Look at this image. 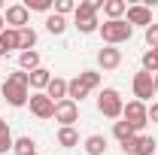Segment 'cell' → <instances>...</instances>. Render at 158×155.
<instances>
[{"mask_svg":"<svg viewBox=\"0 0 158 155\" xmlns=\"http://www.w3.org/2000/svg\"><path fill=\"white\" fill-rule=\"evenodd\" d=\"M3 97H6V103L9 107H24L27 100H31V73H24V70H12L6 82H3Z\"/></svg>","mask_w":158,"mask_h":155,"instance_id":"obj_1","label":"cell"},{"mask_svg":"<svg viewBox=\"0 0 158 155\" xmlns=\"http://www.w3.org/2000/svg\"><path fill=\"white\" fill-rule=\"evenodd\" d=\"M131 34H134V27H131L125 19H118V21H103V24H100V37H103V43H106V46L128 43V40H131Z\"/></svg>","mask_w":158,"mask_h":155,"instance_id":"obj_2","label":"cell"},{"mask_svg":"<svg viewBox=\"0 0 158 155\" xmlns=\"http://www.w3.org/2000/svg\"><path fill=\"white\" fill-rule=\"evenodd\" d=\"M73 15H76V31H79V34H94V31H100L94 3H88V0L76 3V12H73Z\"/></svg>","mask_w":158,"mask_h":155,"instance_id":"obj_3","label":"cell"},{"mask_svg":"<svg viewBox=\"0 0 158 155\" xmlns=\"http://www.w3.org/2000/svg\"><path fill=\"white\" fill-rule=\"evenodd\" d=\"M122 119H125V122H128V125L140 134V131L149 125V107H146V103H140V100H128V103H125V110H122Z\"/></svg>","mask_w":158,"mask_h":155,"instance_id":"obj_4","label":"cell"},{"mask_svg":"<svg viewBox=\"0 0 158 155\" xmlns=\"http://www.w3.org/2000/svg\"><path fill=\"white\" fill-rule=\"evenodd\" d=\"M98 110L103 113L106 119H122V110H125V100L116 88H103L98 97Z\"/></svg>","mask_w":158,"mask_h":155,"instance_id":"obj_5","label":"cell"},{"mask_svg":"<svg viewBox=\"0 0 158 155\" xmlns=\"http://www.w3.org/2000/svg\"><path fill=\"white\" fill-rule=\"evenodd\" d=\"M155 137H149V134H137V137H131L128 143H122V152L125 155H155Z\"/></svg>","mask_w":158,"mask_h":155,"instance_id":"obj_6","label":"cell"},{"mask_svg":"<svg viewBox=\"0 0 158 155\" xmlns=\"http://www.w3.org/2000/svg\"><path fill=\"white\" fill-rule=\"evenodd\" d=\"M134 100H140V103H146V100H152V94H155V79H152V73H146V70H140V73H134Z\"/></svg>","mask_w":158,"mask_h":155,"instance_id":"obj_7","label":"cell"},{"mask_svg":"<svg viewBox=\"0 0 158 155\" xmlns=\"http://www.w3.org/2000/svg\"><path fill=\"white\" fill-rule=\"evenodd\" d=\"M55 122H61V128H73V122H79V103H73L70 97H64L55 103Z\"/></svg>","mask_w":158,"mask_h":155,"instance_id":"obj_8","label":"cell"},{"mask_svg":"<svg viewBox=\"0 0 158 155\" xmlns=\"http://www.w3.org/2000/svg\"><path fill=\"white\" fill-rule=\"evenodd\" d=\"M27 107H31V113L37 119H55V103L49 100L46 91H34L31 100H27Z\"/></svg>","mask_w":158,"mask_h":155,"instance_id":"obj_9","label":"cell"},{"mask_svg":"<svg viewBox=\"0 0 158 155\" xmlns=\"http://www.w3.org/2000/svg\"><path fill=\"white\" fill-rule=\"evenodd\" d=\"M3 19H6V24H9L12 31H21V27H27V21H31V12L24 9V3H12V6H6Z\"/></svg>","mask_w":158,"mask_h":155,"instance_id":"obj_10","label":"cell"},{"mask_svg":"<svg viewBox=\"0 0 158 155\" xmlns=\"http://www.w3.org/2000/svg\"><path fill=\"white\" fill-rule=\"evenodd\" d=\"M125 15H128V24H131V27H134V24H143V27H149V24H152V9H149V6H128V12H125Z\"/></svg>","mask_w":158,"mask_h":155,"instance_id":"obj_11","label":"cell"},{"mask_svg":"<svg viewBox=\"0 0 158 155\" xmlns=\"http://www.w3.org/2000/svg\"><path fill=\"white\" fill-rule=\"evenodd\" d=\"M98 64L103 67V70H116L118 64H122V49H116V46L100 49V52H98Z\"/></svg>","mask_w":158,"mask_h":155,"instance_id":"obj_12","label":"cell"},{"mask_svg":"<svg viewBox=\"0 0 158 155\" xmlns=\"http://www.w3.org/2000/svg\"><path fill=\"white\" fill-rule=\"evenodd\" d=\"M46 94H49V100H52V103L64 100V97H67V79H61V76H52L49 88H46Z\"/></svg>","mask_w":158,"mask_h":155,"instance_id":"obj_13","label":"cell"},{"mask_svg":"<svg viewBox=\"0 0 158 155\" xmlns=\"http://www.w3.org/2000/svg\"><path fill=\"white\" fill-rule=\"evenodd\" d=\"M82 149H85V155H103V152H106V137H103V134H91V137H85Z\"/></svg>","mask_w":158,"mask_h":155,"instance_id":"obj_14","label":"cell"},{"mask_svg":"<svg viewBox=\"0 0 158 155\" xmlns=\"http://www.w3.org/2000/svg\"><path fill=\"white\" fill-rule=\"evenodd\" d=\"M125 12H128V3H125V0H106V3H103V15H106V21H118Z\"/></svg>","mask_w":158,"mask_h":155,"instance_id":"obj_15","label":"cell"},{"mask_svg":"<svg viewBox=\"0 0 158 155\" xmlns=\"http://www.w3.org/2000/svg\"><path fill=\"white\" fill-rule=\"evenodd\" d=\"M37 67H40V52H37V49H31V52H19V70L34 73Z\"/></svg>","mask_w":158,"mask_h":155,"instance_id":"obj_16","label":"cell"},{"mask_svg":"<svg viewBox=\"0 0 158 155\" xmlns=\"http://www.w3.org/2000/svg\"><path fill=\"white\" fill-rule=\"evenodd\" d=\"M49 82H52V73H49L46 67H37V70L31 73V88H34V91H46Z\"/></svg>","mask_w":158,"mask_h":155,"instance_id":"obj_17","label":"cell"},{"mask_svg":"<svg viewBox=\"0 0 158 155\" xmlns=\"http://www.w3.org/2000/svg\"><path fill=\"white\" fill-rule=\"evenodd\" d=\"M58 146H64V149H76V146H79L76 128H58Z\"/></svg>","mask_w":158,"mask_h":155,"instance_id":"obj_18","label":"cell"},{"mask_svg":"<svg viewBox=\"0 0 158 155\" xmlns=\"http://www.w3.org/2000/svg\"><path fill=\"white\" fill-rule=\"evenodd\" d=\"M34 46H37V31L27 24V27H21V31H19V49H21V52H31Z\"/></svg>","mask_w":158,"mask_h":155,"instance_id":"obj_19","label":"cell"},{"mask_svg":"<svg viewBox=\"0 0 158 155\" xmlns=\"http://www.w3.org/2000/svg\"><path fill=\"white\" fill-rule=\"evenodd\" d=\"M12 152L15 155H37V140L34 137H19L12 143Z\"/></svg>","mask_w":158,"mask_h":155,"instance_id":"obj_20","label":"cell"},{"mask_svg":"<svg viewBox=\"0 0 158 155\" xmlns=\"http://www.w3.org/2000/svg\"><path fill=\"white\" fill-rule=\"evenodd\" d=\"M113 137H116L118 143H128L131 137H137V131H134V128L122 119V122H113Z\"/></svg>","mask_w":158,"mask_h":155,"instance_id":"obj_21","label":"cell"},{"mask_svg":"<svg viewBox=\"0 0 158 155\" xmlns=\"http://www.w3.org/2000/svg\"><path fill=\"white\" fill-rule=\"evenodd\" d=\"M67 97H70V100H73V103H79V100H82V97H88V88H85V85H82V79H70V82H67Z\"/></svg>","mask_w":158,"mask_h":155,"instance_id":"obj_22","label":"cell"},{"mask_svg":"<svg viewBox=\"0 0 158 155\" xmlns=\"http://www.w3.org/2000/svg\"><path fill=\"white\" fill-rule=\"evenodd\" d=\"M46 31H49V34H55V37H61V34L67 31V19H64V15H55V12H52V15L46 19Z\"/></svg>","mask_w":158,"mask_h":155,"instance_id":"obj_23","label":"cell"},{"mask_svg":"<svg viewBox=\"0 0 158 155\" xmlns=\"http://www.w3.org/2000/svg\"><path fill=\"white\" fill-rule=\"evenodd\" d=\"M143 70L152 73V76L158 73V49H146L143 52Z\"/></svg>","mask_w":158,"mask_h":155,"instance_id":"obj_24","label":"cell"},{"mask_svg":"<svg viewBox=\"0 0 158 155\" xmlns=\"http://www.w3.org/2000/svg\"><path fill=\"white\" fill-rule=\"evenodd\" d=\"M79 79H82V85H85L88 91L100 85V73H98V70H82V73H79Z\"/></svg>","mask_w":158,"mask_h":155,"instance_id":"obj_25","label":"cell"},{"mask_svg":"<svg viewBox=\"0 0 158 155\" xmlns=\"http://www.w3.org/2000/svg\"><path fill=\"white\" fill-rule=\"evenodd\" d=\"M52 6H55L52 0H24V9L27 12H49Z\"/></svg>","mask_w":158,"mask_h":155,"instance_id":"obj_26","label":"cell"},{"mask_svg":"<svg viewBox=\"0 0 158 155\" xmlns=\"http://www.w3.org/2000/svg\"><path fill=\"white\" fill-rule=\"evenodd\" d=\"M67 12H76V3L73 0H58L55 3V15H67Z\"/></svg>","mask_w":158,"mask_h":155,"instance_id":"obj_27","label":"cell"},{"mask_svg":"<svg viewBox=\"0 0 158 155\" xmlns=\"http://www.w3.org/2000/svg\"><path fill=\"white\" fill-rule=\"evenodd\" d=\"M146 43H149V49H158V24L146 27Z\"/></svg>","mask_w":158,"mask_h":155,"instance_id":"obj_28","label":"cell"},{"mask_svg":"<svg viewBox=\"0 0 158 155\" xmlns=\"http://www.w3.org/2000/svg\"><path fill=\"white\" fill-rule=\"evenodd\" d=\"M12 143H15V140H12V134H9V131H3V134H0V155L9 152V149H12Z\"/></svg>","mask_w":158,"mask_h":155,"instance_id":"obj_29","label":"cell"},{"mask_svg":"<svg viewBox=\"0 0 158 155\" xmlns=\"http://www.w3.org/2000/svg\"><path fill=\"white\" fill-rule=\"evenodd\" d=\"M149 122H152V125H158V103H152V107H149Z\"/></svg>","mask_w":158,"mask_h":155,"instance_id":"obj_30","label":"cell"},{"mask_svg":"<svg viewBox=\"0 0 158 155\" xmlns=\"http://www.w3.org/2000/svg\"><path fill=\"white\" fill-rule=\"evenodd\" d=\"M6 31V19H3V12H0V34Z\"/></svg>","mask_w":158,"mask_h":155,"instance_id":"obj_31","label":"cell"},{"mask_svg":"<svg viewBox=\"0 0 158 155\" xmlns=\"http://www.w3.org/2000/svg\"><path fill=\"white\" fill-rule=\"evenodd\" d=\"M3 131H9V128H6V122H3V119H0V134H3Z\"/></svg>","mask_w":158,"mask_h":155,"instance_id":"obj_32","label":"cell"},{"mask_svg":"<svg viewBox=\"0 0 158 155\" xmlns=\"http://www.w3.org/2000/svg\"><path fill=\"white\" fill-rule=\"evenodd\" d=\"M152 79H155V94H158V73H155V76H152Z\"/></svg>","mask_w":158,"mask_h":155,"instance_id":"obj_33","label":"cell"},{"mask_svg":"<svg viewBox=\"0 0 158 155\" xmlns=\"http://www.w3.org/2000/svg\"><path fill=\"white\" fill-rule=\"evenodd\" d=\"M0 9H3V0H0Z\"/></svg>","mask_w":158,"mask_h":155,"instance_id":"obj_34","label":"cell"}]
</instances>
